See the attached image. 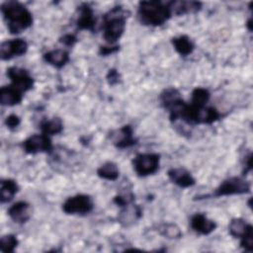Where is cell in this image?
I'll list each match as a JSON object with an SVG mask.
<instances>
[{"mask_svg": "<svg viewBox=\"0 0 253 253\" xmlns=\"http://www.w3.org/2000/svg\"><path fill=\"white\" fill-rule=\"evenodd\" d=\"M22 147L24 151L29 154H37L41 152L50 153L53 149L49 136L43 133L31 135L23 141Z\"/></svg>", "mask_w": 253, "mask_h": 253, "instance_id": "cell-7", "label": "cell"}, {"mask_svg": "<svg viewBox=\"0 0 253 253\" xmlns=\"http://www.w3.org/2000/svg\"><path fill=\"white\" fill-rule=\"evenodd\" d=\"M106 79H107L109 85L114 86V85L120 83V81H121V74L119 73V71L117 69L111 68V69H109V71H108V73L106 75Z\"/></svg>", "mask_w": 253, "mask_h": 253, "instance_id": "cell-31", "label": "cell"}, {"mask_svg": "<svg viewBox=\"0 0 253 253\" xmlns=\"http://www.w3.org/2000/svg\"><path fill=\"white\" fill-rule=\"evenodd\" d=\"M76 26L78 30H88L92 32L95 30L96 18L93 9L86 3H83L78 7Z\"/></svg>", "mask_w": 253, "mask_h": 253, "instance_id": "cell-11", "label": "cell"}, {"mask_svg": "<svg viewBox=\"0 0 253 253\" xmlns=\"http://www.w3.org/2000/svg\"><path fill=\"white\" fill-rule=\"evenodd\" d=\"M160 155L157 153H140L132 160L134 172L140 177L155 174L159 169Z\"/></svg>", "mask_w": 253, "mask_h": 253, "instance_id": "cell-4", "label": "cell"}, {"mask_svg": "<svg viewBox=\"0 0 253 253\" xmlns=\"http://www.w3.org/2000/svg\"><path fill=\"white\" fill-rule=\"evenodd\" d=\"M128 14L129 12L122 6H116L105 14L103 20V38L108 43H115L124 35Z\"/></svg>", "mask_w": 253, "mask_h": 253, "instance_id": "cell-3", "label": "cell"}, {"mask_svg": "<svg viewBox=\"0 0 253 253\" xmlns=\"http://www.w3.org/2000/svg\"><path fill=\"white\" fill-rule=\"evenodd\" d=\"M210 97H211V94L208 89L197 87L192 92V99L190 104L198 108H203L209 102Z\"/></svg>", "mask_w": 253, "mask_h": 253, "instance_id": "cell-26", "label": "cell"}, {"mask_svg": "<svg viewBox=\"0 0 253 253\" xmlns=\"http://www.w3.org/2000/svg\"><path fill=\"white\" fill-rule=\"evenodd\" d=\"M171 42H172L175 50L181 56H188L195 49V44H194L193 41L186 35H182V36L173 38L171 40Z\"/></svg>", "mask_w": 253, "mask_h": 253, "instance_id": "cell-19", "label": "cell"}, {"mask_svg": "<svg viewBox=\"0 0 253 253\" xmlns=\"http://www.w3.org/2000/svg\"><path fill=\"white\" fill-rule=\"evenodd\" d=\"M155 230L162 236L169 239H177L182 236L180 228L171 222H162L156 225Z\"/></svg>", "mask_w": 253, "mask_h": 253, "instance_id": "cell-25", "label": "cell"}, {"mask_svg": "<svg viewBox=\"0 0 253 253\" xmlns=\"http://www.w3.org/2000/svg\"><path fill=\"white\" fill-rule=\"evenodd\" d=\"M97 175L104 180L116 181L119 178L120 170L116 163L109 161L104 163L97 169Z\"/></svg>", "mask_w": 253, "mask_h": 253, "instance_id": "cell-24", "label": "cell"}, {"mask_svg": "<svg viewBox=\"0 0 253 253\" xmlns=\"http://www.w3.org/2000/svg\"><path fill=\"white\" fill-rule=\"evenodd\" d=\"M190 225L194 231L202 235H209L216 228L215 221L208 218L204 213H195L191 217Z\"/></svg>", "mask_w": 253, "mask_h": 253, "instance_id": "cell-14", "label": "cell"}, {"mask_svg": "<svg viewBox=\"0 0 253 253\" xmlns=\"http://www.w3.org/2000/svg\"><path fill=\"white\" fill-rule=\"evenodd\" d=\"M172 16L167 5L161 1H141L138 4L137 18L144 26L158 27L166 23Z\"/></svg>", "mask_w": 253, "mask_h": 253, "instance_id": "cell-2", "label": "cell"}, {"mask_svg": "<svg viewBox=\"0 0 253 253\" xmlns=\"http://www.w3.org/2000/svg\"><path fill=\"white\" fill-rule=\"evenodd\" d=\"M220 118L219 112L213 108V107H203L199 108L197 112V125L205 124V125H211L216 121H218Z\"/></svg>", "mask_w": 253, "mask_h": 253, "instance_id": "cell-22", "label": "cell"}, {"mask_svg": "<svg viewBox=\"0 0 253 253\" xmlns=\"http://www.w3.org/2000/svg\"><path fill=\"white\" fill-rule=\"evenodd\" d=\"M7 76L12 82V85L20 91L27 92L34 87V79L30 73L21 67L12 66L7 69Z\"/></svg>", "mask_w": 253, "mask_h": 253, "instance_id": "cell-8", "label": "cell"}, {"mask_svg": "<svg viewBox=\"0 0 253 253\" xmlns=\"http://www.w3.org/2000/svg\"><path fill=\"white\" fill-rule=\"evenodd\" d=\"M1 13L10 34L17 35L33 25L30 10L18 1H6L1 4Z\"/></svg>", "mask_w": 253, "mask_h": 253, "instance_id": "cell-1", "label": "cell"}, {"mask_svg": "<svg viewBox=\"0 0 253 253\" xmlns=\"http://www.w3.org/2000/svg\"><path fill=\"white\" fill-rule=\"evenodd\" d=\"M59 42L65 46H73L77 42V38L73 34H66L59 39Z\"/></svg>", "mask_w": 253, "mask_h": 253, "instance_id": "cell-33", "label": "cell"}, {"mask_svg": "<svg viewBox=\"0 0 253 253\" xmlns=\"http://www.w3.org/2000/svg\"><path fill=\"white\" fill-rule=\"evenodd\" d=\"M167 5L172 13V15L182 16L186 14L196 13L201 10L202 3L198 1H170L167 2Z\"/></svg>", "mask_w": 253, "mask_h": 253, "instance_id": "cell-16", "label": "cell"}, {"mask_svg": "<svg viewBox=\"0 0 253 253\" xmlns=\"http://www.w3.org/2000/svg\"><path fill=\"white\" fill-rule=\"evenodd\" d=\"M43 60L55 68H62L69 61V53L64 49H52L42 55Z\"/></svg>", "mask_w": 253, "mask_h": 253, "instance_id": "cell-18", "label": "cell"}, {"mask_svg": "<svg viewBox=\"0 0 253 253\" xmlns=\"http://www.w3.org/2000/svg\"><path fill=\"white\" fill-rule=\"evenodd\" d=\"M0 201L2 204L8 203L13 200L15 195L19 191L17 182L13 179H2L0 182Z\"/></svg>", "mask_w": 253, "mask_h": 253, "instance_id": "cell-21", "label": "cell"}, {"mask_svg": "<svg viewBox=\"0 0 253 253\" xmlns=\"http://www.w3.org/2000/svg\"><path fill=\"white\" fill-rule=\"evenodd\" d=\"M119 49H120L119 45H110V46H105L104 45V46L100 47L99 53L103 56H107V55H110V54H113V53L117 52Z\"/></svg>", "mask_w": 253, "mask_h": 253, "instance_id": "cell-34", "label": "cell"}, {"mask_svg": "<svg viewBox=\"0 0 253 253\" xmlns=\"http://www.w3.org/2000/svg\"><path fill=\"white\" fill-rule=\"evenodd\" d=\"M40 129L42 133L46 135H54L58 134L63 129V124L59 118H52V119H45L42 120L40 124Z\"/></svg>", "mask_w": 253, "mask_h": 253, "instance_id": "cell-23", "label": "cell"}, {"mask_svg": "<svg viewBox=\"0 0 253 253\" xmlns=\"http://www.w3.org/2000/svg\"><path fill=\"white\" fill-rule=\"evenodd\" d=\"M246 27H247V29H248V31H249V32H251V31H252V20H251V19H249V20L247 21V23H246Z\"/></svg>", "mask_w": 253, "mask_h": 253, "instance_id": "cell-35", "label": "cell"}, {"mask_svg": "<svg viewBox=\"0 0 253 253\" xmlns=\"http://www.w3.org/2000/svg\"><path fill=\"white\" fill-rule=\"evenodd\" d=\"M110 136L113 144L120 149H125L137 143V139L133 136L132 127L129 125H126L121 128L112 131Z\"/></svg>", "mask_w": 253, "mask_h": 253, "instance_id": "cell-10", "label": "cell"}, {"mask_svg": "<svg viewBox=\"0 0 253 253\" xmlns=\"http://www.w3.org/2000/svg\"><path fill=\"white\" fill-rule=\"evenodd\" d=\"M141 216L142 211L140 207L131 203L122 208V211L118 214V220L123 226L128 227L134 224Z\"/></svg>", "mask_w": 253, "mask_h": 253, "instance_id": "cell-13", "label": "cell"}, {"mask_svg": "<svg viewBox=\"0 0 253 253\" xmlns=\"http://www.w3.org/2000/svg\"><path fill=\"white\" fill-rule=\"evenodd\" d=\"M134 201V195L131 192L130 189H124V191H121L115 198H114V203L120 207L123 208L126 205L131 204Z\"/></svg>", "mask_w": 253, "mask_h": 253, "instance_id": "cell-29", "label": "cell"}, {"mask_svg": "<svg viewBox=\"0 0 253 253\" xmlns=\"http://www.w3.org/2000/svg\"><path fill=\"white\" fill-rule=\"evenodd\" d=\"M8 215L16 223H25L32 216V207L29 203L20 201L13 204L8 209Z\"/></svg>", "mask_w": 253, "mask_h": 253, "instance_id": "cell-12", "label": "cell"}, {"mask_svg": "<svg viewBox=\"0 0 253 253\" xmlns=\"http://www.w3.org/2000/svg\"><path fill=\"white\" fill-rule=\"evenodd\" d=\"M28 50V43L23 39H13L3 42L0 46V56L2 60H9L17 56L24 55Z\"/></svg>", "mask_w": 253, "mask_h": 253, "instance_id": "cell-9", "label": "cell"}, {"mask_svg": "<svg viewBox=\"0 0 253 253\" xmlns=\"http://www.w3.org/2000/svg\"><path fill=\"white\" fill-rule=\"evenodd\" d=\"M93 208L94 203L92 198L84 194L69 197L62 204V211L67 214H87L92 211Z\"/></svg>", "mask_w": 253, "mask_h": 253, "instance_id": "cell-5", "label": "cell"}, {"mask_svg": "<svg viewBox=\"0 0 253 253\" xmlns=\"http://www.w3.org/2000/svg\"><path fill=\"white\" fill-rule=\"evenodd\" d=\"M18 239L14 234H6L1 237L0 241V250L4 253L14 252L16 247L18 246Z\"/></svg>", "mask_w": 253, "mask_h": 253, "instance_id": "cell-28", "label": "cell"}, {"mask_svg": "<svg viewBox=\"0 0 253 253\" xmlns=\"http://www.w3.org/2000/svg\"><path fill=\"white\" fill-rule=\"evenodd\" d=\"M168 177L172 183L180 188H189L194 186L196 183L192 174L183 167L171 168L168 171Z\"/></svg>", "mask_w": 253, "mask_h": 253, "instance_id": "cell-15", "label": "cell"}, {"mask_svg": "<svg viewBox=\"0 0 253 253\" xmlns=\"http://www.w3.org/2000/svg\"><path fill=\"white\" fill-rule=\"evenodd\" d=\"M23 100V92L20 91L15 86L8 85L3 86L0 89V103L3 106H16L20 104Z\"/></svg>", "mask_w": 253, "mask_h": 253, "instance_id": "cell-17", "label": "cell"}, {"mask_svg": "<svg viewBox=\"0 0 253 253\" xmlns=\"http://www.w3.org/2000/svg\"><path fill=\"white\" fill-rule=\"evenodd\" d=\"M240 246L248 252L253 251V230L249 231L242 238H240Z\"/></svg>", "mask_w": 253, "mask_h": 253, "instance_id": "cell-30", "label": "cell"}, {"mask_svg": "<svg viewBox=\"0 0 253 253\" xmlns=\"http://www.w3.org/2000/svg\"><path fill=\"white\" fill-rule=\"evenodd\" d=\"M250 192V184L240 177H231L224 180L214 191L212 197L243 195Z\"/></svg>", "mask_w": 253, "mask_h": 253, "instance_id": "cell-6", "label": "cell"}, {"mask_svg": "<svg viewBox=\"0 0 253 253\" xmlns=\"http://www.w3.org/2000/svg\"><path fill=\"white\" fill-rule=\"evenodd\" d=\"M253 230V226L243 218L237 217L231 219L228 224V232L234 238H242L246 233Z\"/></svg>", "mask_w": 253, "mask_h": 253, "instance_id": "cell-20", "label": "cell"}, {"mask_svg": "<svg viewBox=\"0 0 253 253\" xmlns=\"http://www.w3.org/2000/svg\"><path fill=\"white\" fill-rule=\"evenodd\" d=\"M21 124V119L19 116L15 115V114H12V115H9L6 120H5V125L8 128L10 129H15L17 128Z\"/></svg>", "mask_w": 253, "mask_h": 253, "instance_id": "cell-32", "label": "cell"}, {"mask_svg": "<svg viewBox=\"0 0 253 253\" xmlns=\"http://www.w3.org/2000/svg\"><path fill=\"white\" fill-rule=\"evenodd\" d=\"M179 98H181L180 92L176 88L170 87V88H167V89L163 90V92L159 96V101H160L161 106L165 110H167V108L170 105H172Z\"/></svg>", "mask_w": 253, "mask_h": 253, "instance_id": "cell-27", "label": "cell"}]
</instances>
